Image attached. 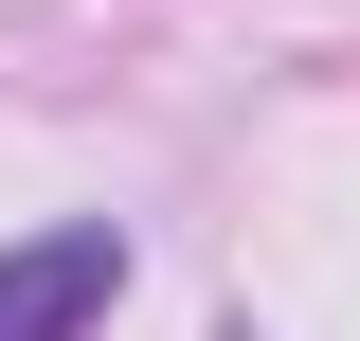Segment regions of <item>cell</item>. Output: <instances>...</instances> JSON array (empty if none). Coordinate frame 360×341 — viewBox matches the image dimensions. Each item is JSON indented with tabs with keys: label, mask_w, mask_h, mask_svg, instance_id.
I'll return each mask as SVG.
<instances>
[{
	"label": "cell",
	"mask_w": 360,
	"mask_h": 341,
	"mask_svg": "<svg viewBox=\"0 0 360 341\" xmlns=\"http://www.w3.org/2000/svg\"><path fill=\"white\" fill-rule=\"evenodd\" d=\"M127 305V234L108 215H72V234H37V252H0V341H90Z\"/></svg>",
	"instance_id": "6da1fadb"
}]
</instances>
